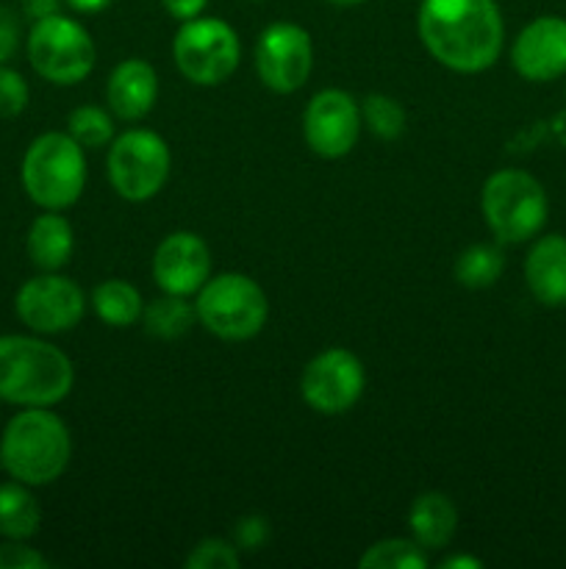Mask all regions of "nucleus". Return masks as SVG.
<instances>
[{"label": "nucleus", "instance_id": "6e6552de", "mask_svg": "<svg viewBox=\"0 0 566 569\" xmlns=\"http://www.w3.org/2000/svg\"><path fill=\"white\" fill-rule=\"evenodd\" d=\"M242 44L236 31L220 17H194L178 28L172 59L181 76L198 87H216L236 72Z\"/></svg>", "mask_w": 566, "mask_h": 569}, {"label": "nucleus", "instance_id": "0eeeda50", "mask_svg": "<svg viewBox=\"0 0 566 569\" xmlns=\"http://www.w3.org/2000/svg\"><path fill=\"white\" fill-rule=\"evenodd\" d=\"M28 59L44 81L72 87L94 70L98 50L81 22L55 11L33 20L28 33Z\"/></svg>", "mask_w": 566, "mask_h": 569}, {"label": "nucleus", "instance_id": "5701e85b", "mask_svg": "<svg viewBox=\"0 0 566 569\" xmlns=\"http://www.w3.org/2000/svg\"><path fill=\"white\" fill-rule=\"evenodd\" d=\"M505 259L494 244H472L455 259V281L466 289H488L503 276Z\"/></svg>", "mask_w": 566, "mask_h": 569}, {"label": "nucleus", "instance_id": "f257e3e1", "mask_svg": "<svg viewBox=\"0 0 566 569\" xmlns=\"http://www.w3.org/2000/svg\"><path fill=\"white\" fill-rule=\"evenodd\" d=\"M416 31L427 53L455 72H483L503 50L497 0H422Z\"/></svg>", "mask_w": 566, "mask_h": 569}, {"label": "nucleus", "instance_id": "7ed1b4c3", "mask_svg": "<svg viewBox=\"0 0 566 569\" xmlns=\"http://www.w3.org/2000/svg\"><path fill=\"white\" fill-rule=\"evenodd\" d=\"M70 459V431L50 409H22L11 417L0 437V467L26 487L59 481Z\"/></svg>", "mask_w": 566, "mask_h": 569}, {"label": "nucleus", "instance_id": "a211bd4d", "mask_svg": "<svg viewBox=\"0 0 566 569\" xmlns=\"http://www.w3.org/2000/svg\"><path fill=\"white\" fill-rule=\"evenodd\" d=\"M411 539L425 550L447 548L458 528V509L442 492H425L411 503L408 511Z\"/></svg>", "mask_w": 566, "mask_h": 569}, {"label": "nucleus", "instance_id": "2eb2a0df", "mask_svg": "<svg viewBox=\"0 0 566 569\" xmlns=\"http://www.w3.org/2000/svg\"><path fill=\"white\" fill-rule=\"evenodd\" d=\"M514 70L527 81H555L566 76V20L536 17L511 48Z\"/></svg>", "mask_w": 566, "mask_h": 569}, {"label": "nucleus", "instance_id": "4468645a", "mask_svg": "<svg viewBox=\"0 0 566 569\" xmlns=\"http://www.w3.org/2000/svg\"><path fill=\"white\" fill-rule=\"evenodd\" d=\"M211 278V250L203 237L192 231H175L159 242L153 253V281L166 295H198Z\"/></svg>", "mask_w": 566, "mask_h": 569}, {"label": "nucleus", "instance_id": "423d86ee", "mask_svg": "<svg viewBox=\"0 0 566 569\" xmlns=\"http://www.w3.org/2000/svg\"><path fill=\"white\" fill-rule=\"evenodd\" d=\"M483 220L499 242L519 244L536 237L547 220L544 187L525 170H497L481 192Z\"/></svg>", "mask_w": 566, "mask_h": 569}, {"label": "nucleus", "instance_id": "c9c22d12", "mask_svg": "<svg viewBox=\"0 0 566 569\" xmlns=\"http://www.w3.org/2000/svg\"><path fill=\"white\" fill-rule=\"evenodd\" d=\"M325 3H331V6H358V3H364V0H325Z\"/></svg>", "mask_w": 566, "mask_h": 569}, {"label": "nucleus", "instance_id": "c756f323", "mask_svg": "<svg viewBox=\"0 0 566 569\" xmlns=\"http://www.w3.org/2000/svg\"><path fill=\"white\" fill-rule=\"evenodd\" d=\"M266 539H270V526H266L264 517L253 515L242 517V520L236 522V531H233V545H236V548L255 553V550L264 548Z\"/></svg>", "mask_w": 566, "mask_h": 569}, {"label": "nucleus", "instance_id": "dca6fc26", "mask_svg": "<svg viewBox=\"0 0 566 569\" xmlns=\"http://www.w3.org/2000/svg\"><path fill=\"white\" fill-rule=\"evenodd\" d=\"M159 98V76L144 59H125L111 70L105 83L109 111L122 122H137L153 111Z\"/></svg>", "mask_w": 566, "mask_h": 569}, {"label": "nucleus", "instance_id": "f704fd0d", "mask_svg": "<svg viewBox=\"0 0 566 569\" xmlns=\"http://www.w3.org/2000/svg\"><path fill=\"white\" fill-rule=\"evenodd\" d=\"M444 569H481V561L469 559V556H449L442 561Z\"/></svg>", "mask_w": 566, "mask_h": 569}, {"label": "nucleus", "instance_id": "cd10ccee", "mask_svg": "<svg viewBox=\"0 0 566 569\" xmlns=\"http://www.w3.org/2000/svg\"><path fill=\"white\" fill-rule=\"evenodd\" d=\"M28 98H31V92H28L26 78L11 67L0 64V117H6V120L20 117L26 111Z\"/></svg>", "mask_w": 566, "mask_h": 569}, {"label": "nucleus", "instance_id": "1a4fd4ad", "mask_svg": "<svg viewBox=\"0 0 566 569\" xmlns=\"http://www.w3.org/2000/svg\"><path fill=\"white\" fill-rule=\"evenodd\" d=\"M172 156L164 139L148 128H131V131L114 137L109 144V181L122 200L142 203L155 198L170 178Z\"/></svg>", "mask_w": 566, "mask_h": 569}, {"label": "nucleus", "instance_id": "72a5a7b5", "mask_svg": "<svg viewBox=\"0 0 566 569\" xmlns=\"http://www.w3.org/2000/svg\"><path fill=\"white\" fill-rule=\"evenodd\" d=\"M64 3L78 14H98V11L109 9L111 0H64Z\"/></svg>", "mask_w": 566, "mask_h": 569}, {"label": "nucleus", "instance_id": "7c9ffc66", "mask_svg": "<svg viewBox=\"0 0 566 569\" xmlns=\"http://www.w3.org/2000/svg\"><path fill=\"white\" fill-rule=\"evenodd\" d=\"M17 44H20V20L9 6L0 3V64L14 56Z\"/></svg>", "mask_w": 566, "mask_h": 569}, {"label": "nucleus", "instance_id": "393cba45", "mask_svg": "<svg viewBox=\"0 0 566 569\" xmlns=\"http://www.w3.org/2000/svg\"><path fill=\"white\" fill-rule=\"evenodd\" d=\"M67 133L83 150H100L114 142V120L100 106H78L67 117Z\"/></svg>", "mask_w": 566, "mask_h": 569}, {"label": "nucleus", "instance_id": "9b49d317", "mask_svg": "<svg viewBox=\"0 0 566 569\" xmlns=\"http://www.w3.org/2000/svg\"><path fill=\"white\" fill-rule=\"evenodd\" d=\"M14 311L37 333H64L72 331L87 315L83 289L72 278L59 272L28 278L14 298Z\"/></svg>", "mask_w": 566, "mask_h": 569}, {"label": "nucleus", "instance_id": "4be33fe9", "mask_svg": "<svg viewBox=\"0 0 566 569\" xmlns=\"http://www.w3.org/2000/svg\"><path fill=\"white\" fill-rule=\"evenodd\" d=\"M198 320V311L181 295H166L155 298L153 303L144 306V331L155 339H178L189 331Z\"/></svg>", "mask_w": 566, "mask_h": 569}, {"label": "nucleus", "instance_id": "f3484780", "mask_svg": "<svg viewBox=\"0 0 566 569\" xmlns=\"http://www.w3.org/2000/svg\"><path fill=\"white\" fill-rule=\"evenodd\" d=\"M525 281L538 303L566 306V237L549 233L533 244L525 259Z\"/></svg>", "mask_w": 566, "mask_h": 569}, {"label": "nucleus", "instance_id": "b1692460", "mask_svg": "<svg viewBox=\"0 0 566 569\" xmlns=\"http://www.w3.org/2000/svg\"><path fill=\"white\" fill-rule=\"evenodd\" d=\"M361 569H425V548L414 539H383L370 545L358 559Z\"/></svg>", "mask_w": 566, "mask_h": 569}, {"label": "nucleus", "instance_id": "39448f33", "mask_svg": "<svg viewBox=\"0 0 566 569\" xmlns=\"http://www.w3.org/2000/svg\"><path fill=\"white\" fill-rule=\"evenodd\" d=\"M198 322L225 342H244L261 333L270 303L259 283L242 272H222L200 287L194 300Z\"/></svg>", "mask_w": 566, "mask_h": 569}, {"label": "nucleus", "instance_id": "c85d7f7f", "mask_svg": "<svg viewBox=\"0 0 566 569\" xmlns=\"http://www.w3.org/2000/svg\"><path fill=\"white\" fill-rule=\"evenodd\" d=\"M50 561L22 539H6L0 545V569H48Z\"/></svg>", "mask_w": 566, "mask_h": 569}, {"label": "nucleus", "instance_id": "2f4dec72", "mask_svg": "<svg viewBox=\"0 0 566 569\" xmlns=\"http://www.w3.org/2000/svg\"><path fill=\"white\" fill-rule=\"evenodd\" d=\"M161 6H164V11L170 17L186 22V20H194V17L203 14V9L209 6V0H161Z\"/></svg>", "mask_w": 566, "mask_h": 569}, {"label": "nucleus", "instance_id": "473e14b6", "mask_svg": "<svg viewBox=\"0 0 566 569\" xmlns=\"http://www.w3.org/2000/svg\"><path fill=\"white\" fill-rule=\"evenodd\" d=\"M59 11V0H26V14L33 20H42Z\"/></svg>", "mask_w": 566, "mask_h": 569}, {"label": "nucleus", "instance_id": "20e7f679", "mask_svg": "<svg viewBox=\"0 0 566 569\" xmlns=\"http://www.w3.org/2000/svg\"><path fill=\"white\" fill-rule=\"evenodd\" d=\"M22 189L44 211H64L87 187L83 148L61 131H48L28 144L22 156Z\"/></svg>", "mask_w": 566, "mask_h": 569}, {"label": "nucleus", "instance_id": "bb28decb", "mask_svg": "<svg viewBox=\"0 0 566 569\" xmlns=\"http://www.w3.org/2000/svg\"><path fill=\"white\" fill-rule=\"evenodd\" d=\"M242 556L233 542L225 539H203L186 556V569H239Z\"/></svg>", "mask_w": 566, "mask_h": 569}, {"label": "nucleus", "instance_id": "9d476101", "mask_svg": "<svg viewBox=\"0 0 566 569\" xmlns=\"http://www.w3.org/2000/svg\"><path fill=\"white\" fill-rule=\"evenodd\" d=\"M366 372L358 356L344 348H327L305 365L300 378V395L320 415H344L361 400Z\"/></svg>", "mask_w": 566, "mask_h": 569}, {"label": "nucleus", "instance_id": "412c9836", "mask_svg": "<svg viewBox=\"0 0 566 569\" xmlns=\"http://www.w3.org/2000/svg\"><path fill=\"white\" fill-rule=\"evenodd\" d=\"M92 309L105 326L128 328L142 322L144 300L133 283L111 278V281L98 283V289L92 292Z\"/></svg>", "mask_w": 566, "mask_h": 569}, {"label": "nucleus", "instance_id": "6ab92c4d", "mask_svg": "<svg viewBox=\"0 0 566 569\" xmlns=\"http://www.w3.org/2000/svg\"><path fill=\"white\" fill-rule=\"evenodd\" d=\"M75 250V233L59 211H44L28 231V256L42 272H59Z\"/></svg>", "mask_w": 566, "mask_h": 569}, {"label": "nucleus", "instance_id": "a878e982", "mask_svg": "<svg viewBox=\"0 0 566 569\" xmlns=\"http://www.w3.org/2000/svg\"><path fill=\"white\" fill-rule=\"evenodd\" d=\"M361 122L375 133L377 139H392L403 137L405 126H408V117H405V109L388 94H370V98L361 103Z\"/></svg>", "mask_w": 566, "mask_h": 569}, {"label": "nucleus", "instance_id": "ddd939ff", "mask_svg": "<svg viewBox=\"0 0 566 569\" xmlns=\"http://www.w3.org/2000/svg\"><path fill=\"white\" fill-rule=\"evenodd\" d=\"M361 106L344 89H322L303 111L305 144L322 159H342L361 133Z\"/></svg>", "mask_w": 566, "mask_h": 569}, {"label": "nucleus", "instance_id": "aec40b11", "mask_svg": "<svg viewBox=\"0 0 566 569\" xmlns=\"http://www.w3.org/2000/svg\"><path fill=\"white\" fill-rule=\"evenodd\" d=\"M42 526V509L31 495V487L20 481L0 483V537L31 539Z\"/></svg>", "mask_w": 566, "mask_h": 569}, {"label": "nucleus", "instance_id": "f8f14e48", "mask_svg": "<svg viewBox=\"0 0 566 569\" xmlns=\"http://www.w3.org/2000/svg\"><path fill=\"white\" fill-rule=\"evenodd\" d=\"M314 67V44L297 22H272L255 42V72L272 92L292 94L305 87Z\"/></svg>", "mask_w": 566, "mask_h": 569}, {"label": "nucleus", "instance_id": "f03ea898", "mask_svg": "<svg viewBox=\"0 0 566 569\" xmlns=\"http://www.w3.org/2000/svg\"><path fill=\"white\" fill-rule=\"evenodd\" d=\"M70 356L37 337H0V400L22 409H50L72 392Z\"/></svg>", "mask_w": 566, "mask_h": 569}]
</instances>
